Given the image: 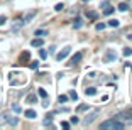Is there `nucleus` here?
Returning <instances> with one entry per match:
<instances>
[{"mask_svg":"<svg viewBox=\"0 0 132 130\" xmlns=\"http://www.w3.org/2000/svg\"><path fill=\"white\" fill-rule=\"evenodd\" d=\"M125 127V123L124 122H120L119 118H112V120H107V122H103L100 125V130H109V128H112V130H120V128H124Z\"/></svg>","mask_w":132,"mask_h":130,"instance_id":"obj_1","label":"nucleus"},{"mask_svg":"<svg viewBox=\"0 0 132 130\" xmlns=\"http://www.w3.org/2000/svg\"><path fill=\"white\" fill-rule=\"evenodd\" d=\"M98 115H100V110H93V111H92L90 115H86V117H85V120H83V123H85V125H90V123L93 122V120L97 118Z\"/></svg>","mask_w":132,"mask_h":130,"instance_id":"obj_2","label":"nucleus"},{"mask_svg":"<svg viewBox=\"0 0 132 130\" xmlns=\"http://www.w3.org/2000/svg\"><path fill=\"white\" fill-rule=\"evenodd\" d=\"M115 118H119V120H132V108H127V110H124L122 113L117 115Z\"/></svg>","mask_w":132,"mask_h":130,"instance_id":"obj_3","label":"nucleus"},{"mask_svg":"<svg viewBox=\"0 0 132 130\" xmlns=\"http://www.w3.org/2000/svg\"><path fill=\"white\" fill-rule=\"evenodd\" d=\"M70 53H71V47L70 46L63 47V51H59V53L56 54V59H58V61H63L64 57H68V54H70Z\"/></svg>","mask_w":132,"mask_h":130,"instance_id":"obj_4","label":"nucleus"},{"mask_svg":"<svg viewBox=\"0 0 132 130\" xmlns=\"http://www.w3.org/2000/svg\"><path fill=\"white\" fill-rule=\"evenodd\" d=\"M4 118H5V122L12 127H15L17 123H19V118H17V117H12V115H9V113H4Z\"/></svg>","mask_w":132,"mask_h":130,"instance_id":"obj_5","label":"nucleus"},{"mask_svg":"<svg viewBox=\"0 0 132 130\" xmlns=\"http://www.w3.org/2000/svg\"><path fill=\"white\" fill-rule=\"evenodd\" d=\"M117 59V54L113 53V49H107V53H105V61L107 63H112Z\"/></svg>","mask_w":132,"mask_h":130,"instance_id":"obj_6","label":"nucleus"},{"mask_svg":"<svg viewBox=\"0 0 132 130\" xmlns=\"http://www.w3.org/2000/svg\"><path fill=\"white\" fill-rule=\"evenodd\" d=\"M81 59H83V53H81V51H78V53L71 57L70 64H78V63H81Z\"/></svg>","mask_w":132,"mask_h":130,"instance_id":"obj_7","label":"nucleus"},{"mask_svg":"<svg viewBox=\"0 0 132 130\" xmlns=\"http://www.w3.org/2000/svg\"><path fill=\"white\" fill-rule=\"evenodd\" d=\"M31 44H32L34 47H43L44 41H43V37H37V39H32V41H31Z\"/></svg>","mask_w":132,"mask_h":130,"instance_id":"obj_8","label":"nucleus"},{"mask_svg":"<svg viewBox=\"0 0 132 130\" xmlns=\"http://www.w3.org/2000/svg\"><path fill=\"white\" fill-rule=\"evenodd\" d=\"M29 57H31L29 51H24V53L20 54V59H19V63H26V61H29Z\"/></svg>","mask_w":132,"mask_h":130,"instance_id":"obj_9","label":"nucleus"},{"mask_svg":"<svg viewBox=\"0 0 132 130\" xmlns=\"http://www.w3.org/2000/svg\"><path fill=\"white\" fill-rule=\"evenodd\" d=\"M85 95H86V96H93V95H97V88H93V86L86 88V90H85Z\"/></svg>","mask_w":132,"mask_h":130,"instance_id":"obj_10","label":"nucleus"},{"mask_svg":"<svg viewBox=\"0 0 132 130\" xmlns=\"http://www.w3.org/2000/svg\"><path fill=\"white\" fill-rule=\"evenodd\" d=\"M24 115H26V117H27V118H36V117H37V113H36V111L34 110H26V111H24Z\"/></svg>","mask_w":132,"mask_h":130,"instance_id":"obj_11","label":"nucleus"},{"mask_svg":"<svg viewBox=\"0 0 132 130\" xmlns=\"http://www.w3.org/2000/svg\"><path fill=\"white\" fill-rule=\"evenodd\" d=\"M113 10H115V7H112V5H107V7L103 8V14H105V15H112Z\"/></svg>","mask_w":132,"mask_h":130,"instance_id":"obj_12","label":"nucleus"},{"mask_svg":"<svg viewBox=\"0 0 132 130\" xmlns=\"http://www.w3.org/2000/svg\"><path fill=\"white\" fill-rule=\"evenodd\" d=\"M81 25H83V20L80 19V17H76V19L73 20V27H75V29H80Z\"/></svg>","mask_w":132,"mask_h":130,"instance_id":"obj_13","label":"nucleus"},{"mask_svg":"<svg viewBox=\"0 0 132 130\" xmlns=\"http://www.w3.org/2000/svg\"><path fill=\"white\" fill-rule=\"evenodd\" d=\"M34 36H37V37H44V36H47V31H44V29H37V31L34 32Z\"/></svg>","mask_w":132,"mask_h":130,"instance_id":"obj_14","label":"nucleus"},{"mask_svg":"<svg viewBox=\"0 0 132 130\" xmlns=\"http://www.w3.org/2000/svg\"><path fill=\"white\" fill-rule=\"evenodd\" d=\"M107 25H109V27H119V25H120V22H119L117 19H110Z\"/></svg>","mask_w":132,"mask_h":130,"instance_id":"obj_15","label":"nucleus"},{"mask_svg":"<svg viewBox=\"0 0 132 130\" xmlns=\"http://www.w3.org/2000/svg\"><path fill=\"white\" fill-rule=\"evenodd\" d=\"M117 8H119V10H120V12H125V10H127V8H129V5L125 4V2H120V4H119V7H117Z\"/></svg>","mask_w":132,"mask_h":130,"instance_id":"obj_16","label":"nucleus"},{"mask_svg":"<svg viewBox=\"0 0 132 130\" xmlns=\"http://www.w3.org/2000/svg\"><path fill=\"white\" fill-rule=\"evenodd\" d=\"M36 101H37V96H36V95H29L27 96V103H36Z\"/></svg>","mask_w":132,"mask_h":130,"instance_id":"obj_17","label":"nucleus"},{"mask_svg":"<svg viewBox=\"0 0 132 130\" xmlns=\"http://www.w3.org/2000/svg\"><path fill=\"white\" fill-rule=\"evenodd\" d=\"M39 96H41V98H44V100H46L47 98V93H46V90H44V88H39Z\"/></svg>","mask_w":132,"mask_h":130,"instance_id":"obj_18","label":"nucleus"},{"mask_svg":"<svg viewBox=\"0 0 132 130\" xmlns=\"http://www.w3.org/2000/svg\"><path fill=\"white\" fill-rule=\"evenodd\" d=\"M36 14H37V12H31V14H29V15H26V19H24V22H29V20H31V19H34V15H36Z\"/></svg>","mask_w":132,"mask_h":130,"instance_id":"obj_19","label":"nucleus"},{"mask_svg":"<svg viewBox=\"0 0 132 130\" xmlns=\"http://www.w3.org/2000/svg\"><path fill=\"white\" fill-rule=\"evenodd\" d=\"M51 117H53V115H47L46 118H44V122H43V123H44L46 127H47V125H51V122H53V118H51Z\"/></svg>","mask_w":132,"mask_h":130,"instance_id":"obj_20","label":"nucleus"},{"mask_svg":"<svg viewBox=\"0 0 132 130\" xmlns=\"http://www.w3.org/2000/svg\"><path fill=\"white\" fill-rule=\"evenodd\" d=\"M58 101H59V103H66V101H68V96H66V95H59Z\"/></svg>","mask_w":132,"mask_h":130,"instance_id":"obj_21","label":"nucleus"},{"mask_svg":"<svg viewBox=\"0 0 132 130\" xmlns=\"http://www.w3.org/2000/svg\"><path fill=\"white\" fill-rule=\"evenodd\" d=\"M88 108H90L88 105H80V107L76 108V111H86V110H88Z\"/></svg>","mask_w":132,"mask_h":130,"instance_id":"obj_22","label":"nucleus"},{"mask_svg":"<svg viewBox=\"0 0 132 130\" xmlns=\"http://www.w3.org/2000/svg\"><path fill=\"white\" fill-rule=\"evenodd\" d=\"M86 17L92 19V20H95V19H97V14H95V12H86Z\"/></svg>","mask_w":132,"mask_h":130,"instance_id":"obj_23","label":"nucleus"},{"mask_svg":"<svg viewBox=\"0 0 132 130\" xmlns=\"http://www.w3.org/2000/svg\"><path fill=\"white\" fill-rule=\"evenodd\" d=\"M39 56H41V59H46V57H47V53L44 49H39Z\"/></svg>","mask_w":132,"mask_h":130,"instance_id":"obj_24","label":"nucleus"},{"mask_svg":"<svg viewBox=\"0 0 132 130\" xmlns=\"http://www.w3.org/2000/svg\"><path fill=\"white\" fill-rule=\"evenodd\" d=\"M130 54H132V49H130V47H125V49H124V56H125V57H129Z\"/></svg>","mask_w":132,"mask_h":130,"instance_id":"obj_25","label":"nucleus"},{"mask_svg":"<svg viewBox=\"0 0 132 130\" xmlns=\"http://www.w3.org/2000/svg\"><path fill=\"white\" fill-rule=\"evenodd\" d=\"M105 27H107V24H97V25H95V29H97V31H103Z\"/></svg>","mask_w":132,"mask_h":130,"instance_id":"obj_26","label":"nucleus"},{"mask_svg":"<svg viewBox=\"0 0 132 130\" xmlns=\"http://www.w3.org/2000/svg\"><path fill=\"white\" fill-rule=\"evenodd\" d=\"M63 8H64V5H63V4H58V5L54 7V10H56V12H61Z\"/></svg>","mask_w":132,"mask_h":130,"instance_id":"obj_27","label":"nucleus"},{"mask_svg":"<svg viewBox=\"0 0 132 130\" xmlns=\"http://www.w3.org/2000/svg\"><path fill=\"white\" fill-rule=\"evenodd\" d=\"M70 96H71L73 100H78V95H76V91H73V90L70 91Z\"/></svg>","mask_w":132,"mask_h":130,"instance_id":"obj_28","label":"nucleus"},{"mask_svg":"<svg viewBox=\"0 0 132 130\" xmlns=\"http://www.w3.org/2000/svg\"><path fill=\"white\" fill-rule=\"evenodd\" d=\"M37 66H39L37 61H32V63H31V68H32V69H37Z\"/></svg>","mask_w":132,"mask_h":130,"instance_id":"obj_29","label":"nucleus"},{"mask_svg":"<svg viewBox=\"0 0 132 130\" xmlns=\"http://www.w3.org/2000/svg\"><path fill=\"white\" fill-rule=\"evenodd\" d=\"M107 5H110V4H109V2H107V0H103V2H102V4H100V8H105V7H107Z\"/></svg>","mask_w":132,"mask_h":130,"instance_id":"obj_30","label":"nucleus"},{"mask_svg":"<svg viewBox=\"0 0 132 130\" xmlns=\"http://www.w3.org/2000/svg\"><path fill=\"white\" fill-rule=\"evenodd\" d=\"M5 20H7V17H5V15H0V25H2V24H5Z\"/></svg>","mask_w":132,"mask_h":130,"instance_id":"obj_31","label":"nucleus"},{"mask_svg":"<svg viewBox=\"0 0 132 130\" xmlns=\"http://www.w3.org/2000/svg\"><path fill=\"white\" fill-rule=\"evenodd\" d=\"M61 127H63V128H70V123H68V122H61Z\"/></svg>","mask_w":132,"mask_h":130,"instance_id":"obj_32","label":"nucleus"},{"mask_svg":"<svg viewBox=\"0 0 132 130\" xmlns=\"http://www.w3.org/2000/svg\"><path fill=\"white\" fill-rule=\"evenodd\" d=\"M12 108H14V111H15V113H19V111H20V107H19V105H14Z\"/></svg>","mask_w":132,"mask_h":130,"instance_id":"obj_33","label":"nucleus"},{"mask_svg":"<svg viewBox=\"0 0 132 130\" xmlns=\"http://www.w3.org/2000/svg\"><path fill=\"white\" fill-rule=\"evenodd\" d=\"M80 120H78V117H71V123H78Z\"/></svg>","mask_w":132,"mask_h":130,"instance_id":"obj_34","label":"nucleus"},{"mask_svg":"<svg viewBox=\"0 0 132 130\" xmlns=\"http://www.w3.org/2000/svg\"><path fill=\"white\" fill-rule=\"evenodd\" d=\"M81 2H90V0H81Z\"/></svg>","mask_w":132,"mask_h":130,"instance_id":"obj_35","label":"nucleus"}]
</instances>
